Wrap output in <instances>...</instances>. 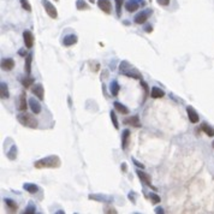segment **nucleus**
Listing matches in <instances>:
<instances>
[{
  "label": "nucleus",
  "mask_w": 214,
  "mask_h": 214,
  "mask_svg": "<svg viewBox=\"0 0 214 214\" xmlns=\"http://www.w3.org/2000/svg\"><path fill=\"white\" fill-rule=\"evenodd\" d=\"M34 166L36 168H58L60 166V159L57 155H49L47 158L38 160Z\"/></svg>",
  "instance_id": "obj_1"
},
{
  "label": "nucleus",
  "mask_w": 214,
  "mask_h": 214,
  "mask_svg": "<svg viewBox=\"0 0 214 214\" xmlns=\"http://www.w3.org/2000/svg\"><path fill=\"white\" fill-rule=\"evenodd\" d=\"M17 120L19 121V123H21L23 126L30 128V129H36L38 125H39L38 119H36L33 114L25 113V111L22 112V113H19V114L17 115Z\"/></svg>",
  "instance_id": "obj_2"
},
{
  "label": "nucleus",
  "mask_w": 214,
  "mask_h": 214,
  "mask_svg": "<svg viewBox=\"0 0 214 214\" xmlns=\"http://www.w3.org/2000/svg\"><path fill=\"white\" fill-rule=\"evenodd\" d=\"M119 72L123 74L124 76H128V77H132V78H136V79H141V74H140L131 64H129L128 62H121V63H120Z\"/></svg>",
  "instance_id": "obj_3"
},
{
  "label": "nucleus",
  "mask_w": 214,
  "mask_h": 214,
  "mask_svg": "<svg viewBox=\"0 0 214 214\" xmlns=\"http://www.w3.org/2000/svg\"><path fill=\"white\" fill-rule=\"evenodd\" d=\"M42 5H43V9H45V11H46V13L51 17V18H53V19H55L57 17H58V12H57V9H55V6L52 4V3H49L48 0H42Z\"/></svg>",
  "instance_id": "obj_4"
},
{
  "label": "nucleus",
  "mask_w": 214,
  "mask_h": 214,
  "mask_svg": "<svg viewBox=\"0 0 214 214\" xmlns=\"http://www.w3.org/2000/svg\"><path fill=\"white\" fill-rule=\"evenodd\" d=\"M23 40H24V45L26 48H32L34 46V35L30 30H25L23 33Z\"/></svg>",
  "instance_id": "obj_5"
},
{
  "label": "nucleus",
  "mask_w": 214,
  "mask_h": 214,
  "mask_svg": "<svg viewBox=\"0 0 214 214\" xmlns=\"http://www.w3.org/2000/svg\"><path fill=\"white\" fill-rule=\"evenodd\" d=\"M32 91H33V94H34L39 100H43V99H45V89H43V85H42L41 83L34 84Z\"/></svg>",
  "instance_id": "obj_6"
},
{
  "label": "nucleus",
  "mask_w": 214,
  "mask_h": 214,
  "mask_svg": "<svg viewBox=\"0 0 214 214\" xmlns=\"http://www.w3.org/2000/svg\"><path fill=\"white\" fill-rule=\"evenodd\" d=\"M123 123H124L125 125H132V126H135V128L141 126V120H140L138 115H130V117H126V118H124Z\"/></svg>",
  "instance_id": "obj_7"
},
{
  "label": "nucleus",
  "mask_w": 214,
  "mask_h": 214,
  "mask_svg": "<svg viewBox=\"0 0 214 214\" xmlns=\"http://www.w3.org/2000/svg\"><path fill=\"white\" fill-rule=\"evenodd\" d=\"M98 6L101 11H104L106 15L111 13L112 6H111V1L110 0H98Z\"/></svg>",
  "instance_id": "obj_8"
},
{
  "label": "nucleus",
  "mask_w": 214,
  "mask_h": 214,
  "mask_svg": "<svg viewBox=\"0 0 214 214\" xmlns=\"http://www.w3.org/2000/svg\"><path fill=\"white\" fill-rule=\"evenodd\" d=\"M137 176H138V178L144 183V184H147L148 187H150L153 190H157L154 187H151V178H150V176L149 174H147L146 172H143V171H137Z\"/></svg>",
  "instance_id": "obj_9"
},
{
  "label": "nucleus",
  "mask_w": 214,
  "mask_h": 214,
  "mask_svg": "<svg viewBox=\"0 0 214 214\" xmlns=\"http://www.w3.org/2000/svg\"><path fill=\"white\" fill-rule=\"evenodd\" d=\"M187 113H188V118H189V120L191 121V123H194V124L199 123L200 117H199L197 112H196L191 106H188V107H187Z\"/></svg>",
  "instance_id": "obj_10"
},
{
  "label": "nucleus",
  "mask_w": 214,
  "mask_h": 214,
  "mask_svg": "<svg viewBox=\"0 0 214 214\" xmlns=\"http://www.w3.org/2000/svg\"><path fill=\"white\" fill-rule=\"evenodd\" d=\"M29 107H30V110L33 111L34 114L41 113V105H40V102H39L36 99H34V98L29 99Z\"/></svg>",
  "instance_id": "obj_11"
},
{
  "label": "nucleus",
  "mask_w": 214,
  "mask_h": 214,
  "mask_svg": "<svg viewBox=\"0 0 214 214\" xmlns=\"http://www.w3.org/2000/svg\"><path fill=\"white\" fill-rule=\"evenodd\" d=\"M77 41H78V38H77V35H75V34H69V35H66V36L63 39V43H64V46H66V47H70V46L77 43Z\"/></svg>",
  "instance_id": "obj_12"
},
{
  "label": "nucleus",
  "mask_w": 214,
  "mask_h": 214,
  "mask_svg": "<svg viewBox=\"0 0 214 214\" xmlns=\"http://www.w3.org/2000/svg\"><path fill=\"white\" fill-rule=\"evenodd\" d=\"M15 68V60L12 58H6L1 62V69L4 71H11Z\"/></svg>",
  "instance_id": "obj_13"
},
{
  "label": "nucleus",
  "mask_w": 214,
  "mask_h": 214,
  "mask_svg": "<svg viewBox=\"0 0 214 214\" xmlns=\"http://www.w3.org/2000/svg\"><path fill=\"white\" fill-rule=\"evenodd\" d=\"M129 142H130V130L125 129L123 130V134H121V148L126 149Z\"/></svg>",
  "instance_id": "obj_14"
},
{
  "label": "nucleus",
  "mask_w": 214,
  "mask_h": 214,
  "mask_svg": "<svg viewBox=\"0 0 214 214\" xmlns=\"http://www.w3.org/2000/svg\"><path fill=\"white\" fill-rule=\"evenodd\" d=\"M25 96H26V94L24 93V91H22L21 93V95H19V99H18V110L19 111H22V112H24L25 110H26V99H25Z\"/></svg>",
  "instance_id": "obj_15"
},
{
  "label": "nucleus",
  "mask_w": 214,
  "mask_h": 214,
  "mask_svg": "<svg viewBox=\"0 0 214 214\" xmlns=\"http://www.w3.org/2000/svg\"><path fill=\"white\" fill-rule=\"evenodd\" d=\"M23 189L25 191H28L29 194H36L39 191V187L36 184H34V183H24Z\"/></svg>",
  "instance_id": "obj_16"
},
{
  "label": "nucleus",
  "mask_w": 214,
  "mask_h": 214,
  "mask_svg": "<svg viewBox=\"0 0 214 214\" xmlns=\"http://www.w3.org/2000/svg\"><path fill=\"white\" fill-rule=\"evenodd\" d=\"M164 95H165V93H164L163 89H160V88H158V87H153V88H151L150 96H151L153 99H160V98H163Z\"/></svg>",
  "instance_id": "obj_17"
},
{
  "label": "nucleus",
  "mask_w": 214,
  "mask_h": 214,
  "mask_svg": "<svg viewBox=\"0 0 214 214\" xmlns=\"http://www.w3.org/2000/svg\"><path fill=\"white\" fill-rule=\"evenodd\" d=\"M138 7H140V5L136 0H129V1L125 4V9L128 12H135Z\"/></svg>",
  "instance_id": "obj_18"
},
{
  "label": "nucleus",
  "mask_w": 214,
  "mask_h": 214,
  "mask_svg": "<svg viewBox=\"0 0 214 214\" xmlns=\"http://www.w3.org/2000/svg\"><path fill=\"white\" fill-rule=\"evenodd\" d=\"M32 62H33V54H28L25 57V65H24V70L28 75H30V72H32Z\"/></svg>",
  "instance_id": "obj_19"
},
{
  "label": "nucleus",
  "mask_w": 214,
  "mask_h": 214,
  "mask_svg": "<svg viewBox=\"0 0 214 214\" xmlns=\"http://www.w3.org/2000/svg\"><path fill=\"white\" fill-rule=\"evenodd\" d=\"M113 106H114L115 111H118L120 114H128V113H129V108H128L126 106H124L123 104L118 102V101H115V102L113 104Z\"/></svg>",
  "instance_id": "obj_20"
},
{
  "label": "nucleus",
  "mask_w": 214,
  "mask_h": 214,
  "mask_svg": "<svg viewBox=\"0 0 214 214\" xmlns=\"http://www.w3.org/2000/svg\"><path fill=\"white\" fill-rule=\"evenodd\" d=\"M9 95H10V93H9L7 84L3 82L1 84H0V98H1V99L4 100V99H7V98H9Z\"/></svg>",
  "instance_id": "obj_21"
},
{
  "label": "nucleus",
  "mask_w": 214,
  "mask_h": 214,
  "mask_svg": "<svg viewBox=\"0 0 214 214\" xmlns=\"http://www.w3.org/2000/svg\"><path fill=\"white\" fill-rule=\"evenodd\" d=\"M148 19V12H140L135 17V23L136 24H143Z\"/></svg>",
  "instance_id": "obj_22"
},
{
  "label": "nucleus",
  "mask_w": 214,
  "mask_h": 214,
  "mask_svg": "<svg viewBox=\"0 0 214 214\" xmlns=\"http://www.w3.org/2000/svg\"><path fill=\"white\" fill-rule=\"evenodd\" d=\"M110 90H111L112 96H117V95H118L119 90H120V85L118 84V82H117V81H112L111 87H110Z\"/></svg>",
  "instance_id": "obj_23"
},
{
  "label": "nucleus",
  "mask_w": 214,
  "mask_h": 214,
  "mask_svg": "<svg viewBox=\"0 0 214 214\" xmlns=\"http://www.w3.org/2000/svg\"><path fill=\"white\" fill-rule=\"evenodd\" d=\"M201 129H202V131H203L204 134H207L209 137H213V136H214V129H213L210 125H208L207 123H202Z\"/></svg>",
  "instance_id": "obj_24"
},
{
  "label": "nucleus",
  "mask_w": 214,
  "mask_h": 214,
  "mask_svg": "<svg viewBox=\"0 0 214 214\" xmlns=\"http://www.w3.org/2000/svg\"><path fill=\"white\" fill-rule=\"evenodd\" d=\"M21 82H22V84H23L24 88H29L30 85L34 84L35 79H34L33 77H30V76H26V77H23V78L21 79Z\"/></svg>",
  "instance_id": "obj_25"
},
{
  "label": "nucleus",
  "mask_w": 214,
  "mask_h": 214,
  "mask_svg": "<svg viewBox=\"0 0 214 214\" xmlns=\"http://www.w3.org/2000/svg\"><path fill=\"white\" fill-rule=\"evenodd\" d=\"M6 155H7V158H9L10 160H15V159L17 158V147H16L15 144L11 146L10 150L6 153Z\"/></svg>",
  "instance_id": "obj_26"
},
{
  "label": "nucleus",
  "mask_w": 214,
  "mask_h": 214,
  "mask_svg": "<svg viewBox=\"0 0 214 214\" xmlns=\"http://www.w3.org/2000/svg\"><path fill=\"white\" fill-rule=\"evenodd\" d=\"M4 201H5V204L9 207V209H10L11 212H16V210H17L18 206H17V203H16L13 200H11V199H5Z\"/></svg>",
  "instance_id": "obj_27"
},
{
  "label": "nucleus",
  "mask_w": 214,
  "mask_h": 214,
  "mask_svg": "<svg viewBox=\"0 0 214 214\" xmlns=\"http://www.w3.org/2000/svg\"><path fill=\"white\" fill-rule=\"evenodd\" d=\"M76 7L79 11H84V10H89V5L84 1V0H77L76 1Z\"/></svg>",
  "instance_id": "obj_28"
},
{
  "label": "nucleus",
  "mask_w": 214,
  "mask_h": 214,
  "mask_svg": "<svg viewBox=\"0 0 214 214\" xmlns=\"http://www.w3.org/2000/svg\"><path fill=\"white\" fill-rule=\"evenodd\" d=\"M149 199H150L151 203H154V204L160 203V201H161L160 196H159V195H157L155 193H149Z\"/></svg>",
  "instance_id": "obj_29"
},
{
  "label": "nucleus",
  "mask_w": 214,
  "mask_h": 214,
  "mask_svg": "<svg viewBox=\"0 0 214 214\" xmlns=\"http://www.w3.org/2000/svg\"><path fill=\"white\" fill-rule=\"evenodd\" d=\"M124 0H115V11H117V16L120 17L121 16V6H123Z\"/></svg>",
  "instance_id": "obj_30"
},
{
  "label": "nucleus",
  "mask_w": 214,
  "mask_h": 214,
  "mask_svg": "<svg viewBox=\"0 0 214 214\" xmlns=\"http://www.w3.org/2000/svg\"><path fill=\"white\" fill-rule=\"evenodd\" d=\"M110 117H111V120H112V123H113L114 128H115V129H119V123H118V118H117V115H115L114 111H111V113H110Z\"/></svg>",
  "instance_id": "obj_31"
},
{
  "label": "nucleus",
  "mask_w": 214,
  "mask_h": 214,
  "mask_svg": "<svg viewBox=\"0 0 214 214\" xmlns=\"http://www.w3.org/2000/svg\"><path fill=\"white\" fill-rule=\"evenodd\" d=\"M21 5H22V7H23L25 11H28V12L32 11V5L29 4L28 0H21Z\"/></svg>",
  "instance_id": "obj_32"
},
{
  "label": "nucleus",
  "mask_w": 214,
  "mask_h": 214,
  "mask_svg": "<svg viewBox=\"0 0 214 214\" xmlns=\"http://www.w3.org/2000/svg\"><path fill=\"white\" fill-rule=\"evenodd\" d=\"M35 212H36V208H35V206L33 203H30L24 210V213H28V214H32V213H35Z\"/></svg>",
  "instance_id": "obj_33"
},
{
  "label": "nucleus",
  "mask_w": 214,
  "mask_h": 214,
  "mask_svg": "<svg viewBox=\"0 0 214 214\" xmlns=\"http://www.w3.org/2000/svg\"><path fill=\"white\" fill-rule=\"evenodd\" d=\"M89 199H90V200L93 199V200H96V201H104L106 197H105L104 195H101V196H100V195H90Z\"/></svg>",
  "instance_id": "obj_34"
},
{
  "label": "nucleus",
  "mask_w": 214,
  "mask_h": 214,
  "mask_svg": "<svg viewBox=\"0 0 214 214\" xmlns=\"http://www.w3.org/2000/svg\"><path fill=\"white\" fill-rule=\"evenodd\" d=\"M104 212H105V213H114V214L118 213L113 207H108V206H106V207L104 208Z\"/></svg>",
  "instance_id": "obj_35"
},
{
  "label": "nucleus",
  "mask_w": 214,
  "mask_h": 214,
  "mask_svg": "<svg viewBox=\"0 0 214 214\" xmlns=\"http://www.w3.org/2000/svg\"><path fill=\"white\" fill-rule=\"evenodd\" d=\"M170 1H171V0H157V3L159 5H161V6H167L170 4Z\"/></svg>",
  "instance_id": "obj_36"
},
{
  "label": "nucleus",
  "mask_w": 214,
  "mask_h": 214,
  "mask_svg": "<svg viewBox=\"0 0 214 214\" xmlns=\"http://www.w3.org/2000/svg\"><path fill=\"white\" fill-rule=\"evenodd\" d=\"M132 161H134V164H135V165H136L137 167H140V168H142V170L144 168V165H143V164H141L140 161H137L136 159H132Z\"/></svg>",
  "instance_id": "obj_37"
},
{
  "label": "nucleus",
  "mask_w": 214,
  "mask_h": 214,
  "mask_svg": "<svg viewBox=\"0 0 214 214\" xmlns=\"http://www.w3.org/2000/svg\"><path fill=\"white\" fill-rule=\"evenodd\" d=\"M18 54H21L22 57H24V55H28V54H26V52H25L24 49H21V51H18Z\"/></svg>",
  "instance_id": "obj_38"
},
{
  "label": "nucleus",
  "mask_w": 214,
  "mask_h": 214,
  "mask_svg": "<svg viewBox=\"0 0 214 214\" xmlns=\"http://www.w3.org/2000/svg\"><path fill=\"white\" fill-rule=\"evenodd\" d=\"M129 199H131V200H132V203H135V199H134V194H132V193L129 194Z\"/></svg>",
  "instance_id": "obj_39"
},
{
  "label": "nucleus",
  "mask_w": 214,
  "mask_h": 214,
  "mask_svg": "<svg viewBox=\"0 0 214 214\" xmlns=\"http://www.w3.org/2000/svg\"><path fill=\"white\" fill-rule=\"evenodd\" d=\"M155 213H164V209L163 208H158V209H155Z\"/></svg>",
  "instance_id": "obj_40"
},
{
  "label": "nucleus",
  "mask_w": 214,
  "mask_h": 214,
  "mask_svg": "<svg viewBox=\"0 0 214 214\" xmlns=\"http://www.w3.org/2000/svg\"><path fill=\"white\" fill-rule=\"evenodd\" d=\"M151 30H153V29H151V26L149 25V26H147V29H146V32H147V33H150V32H151Z\"/></svg>",
  "instance_id": "obj_41"
},
{
  "label": "nucleus",
  "mask_w": 214,
  "mask_h": 214,
  "mask_svg": "<svg viewBox=\"0 0 214 214\" xmlns=\"http://www.w3.org/2000/svg\"><path fill=\"white\" fill-rule=\"evenodd\" d=\"M121 168H123V171H126V165L123 164V165H121Z\"/></svg>",
  "instance_id": "obj_42"
},
{
  "label": "nucleus",
  "mask_w": 214,
  "mask_h": 214,
  "mask_svg": "<svg viewBox=\"0 0 214 214\" xmlns=\"http://www.w3.org/2000/svg\"><path fill=\"white\" fill-rule=\"evenodd\" d=\"M88 1H90L91 4H93V3H95V0H88Z\"/></svg>",
  "instance_id": "obj_43"
},
{
  "label": "nucleus",
  "mask_w": 214,
  "mask_h": 214,
  "mask_svg": "<svg viewBox=\"0 0 214 214\" xmlns=\"http://www.w3.org/2000/svg\"><path fill=\"white\" fill-rule=\"evenodd\" d=\"M213 148H214V142H213Z\"/></svg>",
  "instance_id": "obj_44"
},
{
  "label": "nucleus",
  "mask_w": 214,
  "mask_h": 214,
  "mask_svg": "<svg viewBox=\"0 0 214 214\" xmlns=\"http://www.w3.org/2000/svg\"><path fill=\"white\" fill-rule=\"evenodd\" d=\"M55 1H58V0H55Z\"/></svg>",
  "instance_id": "obj_45"
}]
</instances>
